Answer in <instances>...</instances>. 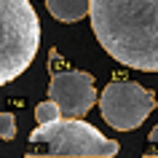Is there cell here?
<instances>
[{
  "mask_svg": "<svg viewBox=\"0 0 158 158\" xmlns=\"http://www.w3.org/2000/svg\"><path fill=\"white\" fill-rule=\"evenodd\" d=\"M118 153V142L102 137L91 123L81 118H54L48 123H38L30 134L27 156H94L110 158Z\"/></svg>",
  "mask_w": 158,
  "mask_h": 158,
  "instance_id": "3",
  "label": "cell"
},
{
  "mask_svg": "<svg viewBox=\"0 0 158 158\" xmlns=\"http://www.w3.org/2000/svg\"><path fill=\"white\" fill-rule=\"evenodd\" d=\"M46 6L59 22H78L89 14V0H46Z\"/></svg>",
  "mask_w": 158,
  "mask_h": 158,
  "instance_id": "6",
  "label": "cell"
},
{
  "mask_svg": "<svg viewBox=\"0 0 158 158\" xmlns=\"http://www.w3.org/2000/svg\"><path fill=\"white\" fill-rule=\"evenodd\" d=\"M54 118H59V107L51 99L40 102V105L35 107V121H38V123H48V121H54Z\"/></svg>",
  "mask_w": 158,
  "mask_h": 158,
  "instance_id": "7",
  "label": "cell"
},
{
  "mask_svg": "<svg viewBox=\"0 0 158 158\" xmlns=\"http://www.w3.org/2000/svg\"><path fill=\"white\" fill-rule=\"evenodd\" d=\"M102 118L118 131H131L145 123V118L156 110V97L145 86L131 81H113L99 94Z\"/></svg>",
  "mask_w": 158,
  "mask_h": 158,
  "instance_id": "4",
  "label": "cell"
},
{
  "mask_svg": "<svg viewBox=\"0 0 158 158\" xmlns=\"http://www.w3.org/2000/svg\"><path fill=\"white\" fill-rule=\"evenodd\" d=\"M48 99L59 107V115L81 118L94 107L97 91H94V75L83 70H64L54 73L48 83Z\"/></svg>",
  "mask_w": 158,
  "mask_h": 158,
  "instance_id": "5",
  "label": "cell"
},
{
  "mask_svg": "<svg viewBox=\"0 0 158 158\" xmlns=\"http://www.w3.org/2000/svg\"><path fill=\"white\" fill-rule=\"evenodd\" d=\"M150 153H153V156H158V126L150 131Z\"/></svg>",
  "mask_w": 158,
  "mask_h": 158,
  "instance_id": "9",
  "label": "cell"
},
{
  "mask_svg": "<svg viewBox=\"0 0 158 158\" xmlns=\"http://www.w3.org/2000/svg\"><path fill=\"white\" fill-rule=\"evenodd\" d=\"M40 46V22L30 0H0V86L32 64Z\"/></svg>",
  "mask_w": 158,
  "mask_h": 158,
  "instance_id": "2",
  "label": "cell"
},
{
  "mask_svg": "<svg viewBox=\"0 0 158 158\" xmlns=\"http://www.w3.org/2000/svg\"><path fill=\"white\" fill-rule=\"evenodd\" d=\"M16 137V118L14 113H0V139H14Z\"/></svg>",
  "mask_w": 158,
  "mask_h": 158,
  "instance_id": "8",
  "label": "cell"
},
{
  "mask_svg": "<svg viewBox=\"0 0 158 158\" xmlns=\"http://www.w3.org/2000/svg\"><path fill=\"white\" fill-rule=\"evenodd\" d=\"M89 16L115 62L158 73V0H89Z\"/></svg>",
  "mask_w": 158,
  "mask_h": 158,
  "instance_id": "1",
  "label": "cell"
}]
</instances>
